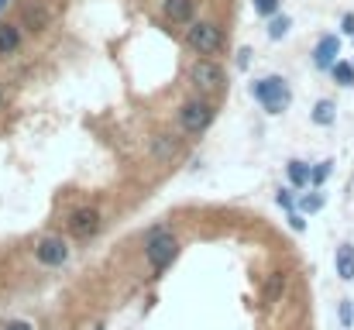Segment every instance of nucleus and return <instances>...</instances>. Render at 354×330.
Returning <instances> with one entry per match:
<instances>
[{"mask_svg": "<svg viewBox=\"0 0 354 330\" xmlns=\"http://www.w3.org/2000/svg\"><path fill=\"white\" fill-rule=\"evenodd\" d=\"M341 38L337 35H324L320 42H317V48H313V66L317 69H334L341 59Z\"/></svg>", "mask_w": 354, "mask_h": 330, "instance_id": "nucleus-8", "label": "nucleus"}, {"mask_svg": "<svg viewBox=\"0 0 354 330\" xmlns=\"http://www.w3.org/2000/svg\"><path fill=\"white\" fill-rule=\"evenodd\" d=\"M21 48V28L17 24H0V55H14Z\"/></svg>", "mask_w": 354, "mask_h": 330, "instance_id": "nucleus-13", "label": "nucleus"}, {"mask_svg": "<svg viewBox=\"0 0 354 330\" xmlns=\"http://www.w3.org/2000/svg\"><path fill=\"white\" fill-rule=\"evenodd\" d=\"M286 172H289V183H292L296 190H303V186L313 183V169H310L306 162H299V158H292V162L286 165Z\"/></svg>", "mask_w": 354, "mask_h": 330, "instance_id": "nucleus-12", "label": "nucleus"}, {"mask_svg": "<svg viewBox=\"0 0 354 330\" xmlns=\"http://www.w3.org/2000/svg\"><path fill=\"white\" fill-rule=\"evenodd\" d=\"M52 17H55V14H52L45 3H38V0L24 7V24H28L31 31H45V28L52 24Z\"/></svg>", "mask_w": 354, "mask_h": 330, "instance_id": "nucleus-10", "label": "nucleus"}, {"mask_svg": "<svg viewBox=\"0 0 354 330\" xmlns=\"http://www.w3.org/2000/svg\"><path fill=\"white\" fill-rule=\"evenodd\" d=\"M320 207H324V196H320V193H303V196H299V210H303V214H317Z\"/></svg>", "mask_w": 354, "mask_h": 330, "instance_id": "nucleus-19", "label": "nucleus"}, {"mask_svg": "<svg viewBox=\"0 0 354 330\" xmlns=\"http://www.w3.org/2000/svg\"><path fill=\"white\" fill-rule=\"evenodd\" d=\"M341 31H344V35H354V14H344V17H341Z\"/></svg>", "mask_w": 354, "mask_h": 330, "instance_id": "nucleus-26", "label": "nucleus"}, {"mask_svg": "<svg viewBox=\"0 0 354 330\" xmlns=\"http://www.w3.org/2000/svg\"><path fill=\"white\" fill-rule=\"evenodd\" d=\"M330 73H334V80H337L341 86H354V66L351 62H337Z\"/></svg>", "mask_w": 354, "mask_h": 330, "instance_id": "nucleus-18", "label": "nucleus"}, {"mask_svg": "<svg viewBox=\"0 0 354 330\" xmlns=\"http://www.w3.org/2000/svg\"><path fill=\"white\" fill-rule=\"evenodd\" d=\"M210 124H214V104H207V100L183 104V110H179V127L186 134H203Z\"/></svg>", "mask_w": 354, "mask_h": 330, "instance_id": "nucleus-4", "label": "nucleus"}, {"mask_svg": "<svg viewBox=\"0 0 354 330\" xmlns=\"http://www.w3.org/2000/svg\"><path fill=\"white\" fill-rule=\"evenodd\" d=\"M341 324H344V327H351V324H354V306H351V300H344V303H341Z\"/></svg>", "mask_w": 354, "mask_h": 330, "instance_id": "nucleus-23", "label": "nucleus"}, {"mask_svg": "<svg viewBox=\"0 0 354 330\" xmlns=\"http://www.w3.org/2000/svg\"><path fill=\"white\" fill-rule=\"evenodd\" d=\"M186 45H189L196 55L210 59V55H217V52L224 48V31H221V24H214V21H193V24L186 28Z\"/></svg>", "mask_w": 354, "mask_h": 330, "instance_id": "nucleus-2", "label": "nucleus"}, {"mask_svg": "<svg viewBox=\"0 0 354 330\" xmlns=\"http://www.w3.org/2000/svg\"><path fill=\"white\" fill-rule=\"evenodd\" d=\"M7 107V90H3V86H0V110Z\"/></svg>", "mask_w": 354, "mask_h": 330, "instance_id": "nucleus-28", "label": "nucleus"}, {"mask_svg": "<svg viewBox=\"0 0 354 330\" xmlns=\"http://www.w3.org/2000/svg\"><path fill=\"white\" fill-rule=\"evenodd\" d=\"M275 203H279L282 210H292V207H296V196H292V190H279V193H275Z\"/></svg>", "mask_w": 354, "mask_h": 330, "instance_id": "nucleus-22", "label": "nucleus"}, {"mask_svg": "<svg viewBox=\"0 0 354 330\" xmlns=\"http://www.w3.org/2000/svg\"><path fill=\"white\" fill-rule=\"evenodd\" d=\"M35 258L45 265V268H59L69 262V241H62L59 234H45L38 244H35Z\"/></svg>", "mask_w": 354, "mask_h": 330, "instance_id": "nucleus-6", "label": "nucleus"}, {"mask_svg": "<svg viewBox=\"0 0 354 330\" xmlns=\"http://www.w3.org/2000/svg\"><path fill=\"white\" fill-rule=\"evenodd\" d=\"M176 152H179V145H176L169 134H158V138H155V158H158V162H172Z\"/></svg>", "mask_w": 354, "mask_h": 330, "instance_id": "nucleus-14", "label": "nucleus"}, {"mask_svg": "<svg viewBox=\"0 0 354 330\" xmlns=\"http://www.w3.org/2000/svg\"><path fill=\"white\" fill-rule=\"evenodd\" d=\"M248 55H251V52H248V48H241V52H237V66H241V69H244V66H248Z\"/></svg>", "mask_w": 354, "mask_h": 330, "instance_id": "nucleus-27", "label": "nucleus"}, {"mask_svg": "<svg viewBox=\"0 0 354 330\" xmlns=\"http://www.w3.org/2000/svg\"><path fill=\"white\" fill-rule=\"evenodd\" d=\"M100 210H93V207H83V210H76L73 217H69V234L73 237H80V241H86V237H93L97 230H100Z\"/></svg>", "mask_w": 354, "mask_h": 330, "instance_id": "nucleus-7", "label": "nucleus"}, {"mask_svg": "<svg viewBox=\"0 0 354 330\" xmlns=\"http://www.w3.org/2000/svg\"><path fill=\"white\" fill-rule=\"evenodd\" d=\"M179 255V237L172 230H151L145 237V262L151 265L155 275H162Z\"/></svg>", "mask_w": 354, "mask_h": 330, "instance_id": "nucleus-1", "label": "nucleus"}, {"mask_svg": "<svg viewBox=\"0 0 354 330\" xmlns=\"http://www.w3.org/2000/svg\"><path fill=\"white\" fill-rule=\"evenodd\" d=\"M0 330H35L28 320H7V324H0Z\"/></svg>", "mask_w": 354, "mask_h": 330, "instance_id": "nucleus-25", "label": "nucleus"}, {"mask_svg": "<svg viewBox=\"0 0 354 330\" xmlns=\"http://www.w3.org/2000/svg\"><path fill=\"white\" fill-rule=\"evenodd\" d=\"M330 165H334L330 158H327V162H320V165L313 169V183H310V186H324V183H327V176H330Z\"/></svg>", "mask_w": 354, "mask_h": 330, "instance_id": "nucleus-21", "label": "nucleus"}, {"mask_svg": "<svg viewBox=\"0 0 354 330\" xmlns=\"http://www.w3.org/2000/svg\"><path fill=\"white\" fill-rule=\"evenodd\" d=\"M282 289H286V275H282V272H275V275L268 279V289H265V303H275Z\"/></svg>", "mask_w": 354, "mask_h": 330, "instance_id": "nucleus-17", "label": "nucleus"}, {"mask_svg": "<svg viewBox=\"0 0 354 330\" xmlns=\"http://www.w3.org/2000/svg\"><path fill=\"white\" fill-rule=\"evenodd\" d=\"M289 227H292V230H306V220H303V214L289 210Z\"/></svg>", "mask_w": 354, "mask_h": 330, "instance_id": "nucleus-24", "label": "nucleus"}, {"mask_svg": "<svg viewBox=\"0 0 354 330\" xmlns=\"http://www.w3.org/2000/svg\"><path fill=\"white\" fill-rule=\"evenodd\" d=\"M334 117H337L334 100H320V104L313 107V124H320V127H330V124H334Z\"/></svg>", "mask_w": 354, "mask_h": 330, "instance_id": "nucleus-15", "label": "nucleus"}, {"mask_svg": "<svg viewBox=\"0 0 354 330\" xmlns=\"http://www.w3.org/2000/svg\"><path fill=\"white\" fill-rule=\"evenodd\" d=\"M251 3H254V14L261 17H275L282 10V0H251Z\"/></svg>", "mask_w": 354, "mask_h": 330, "instance_id": "nucleus-20", "label": "nucleus"}, {"mask_svg": "<svg viewBox=\"0 0 354 330\" xmlns=\"http://www.w3.org/2000/svg\"><path fill=\"white\" fill-rule=\"evenodd\" d=\"M7 7H10V0H0V14H3V10H7Z\"/></svg>", "mask_w": 354, "mask_h": 330, "instance_id": "nucleus-29", "label": "nucleus"}, {"mask_svg": "<svg viewBox=\"0 0 354 330\" xmlns=\"http://www.w3.org/2000/svg\"><path fill=\"white\" fill-rule=\"evenodd\" d=\"M334 265H337V275H341L344 282H351L354 279V244H341V248H337Z\"/></svg>", "mask_w": 354, "mask_h": 330, "instance_id": "nucleus-11", "label": "nucleus"}, {"mask_svg": "<svg viewBox=\"0 0 354 330\" xmlns=\"http://www.w3.org/2000/svg\"><path fill=\"white\" fill-rule=\"evenodd\" d=\"M251 97L268 113H282V110L292 104V93H289V86H286L282 76H265V80L251 83Z\"/></svg>", "mask_w": 354, "mask_h": 330, "instance_id": "nucleus-3", "label": "nucleus"}, {"mask_svg": "<svg viewBox=\"0 0 354 330\" xmlns=\"http://www.w3.org/2000/svg\"><path fill=\"white\" fill-rule=\"evenodd\" d=\"M193 10H196V0H162V14L172 24H193Z\"/></svg>", "mask_w": 354, "mask_h": 330, "instance_id": "nucleus-9", "label": "nucleus"}, {"mask_svg": "<svg viewBox=\"0 0 354 330\" xmlns=\"http://www.w3.org/2000/svg\"><path fill=\"white\" fill-rule=\"evenodd\" d=\"M289 28H292V21H289L286 14H275V17H268V38H272V42L286 38V35H289Z\"/></svg>", "mask_w": 354, "mask_h": 330, "instance_id": "nucleus-16", "label": "nucleus"}, {"mask_svg": "<svg viewBox=\"0 0 354 330\" xmlns=\"http://www.w3.org/2000/svg\"><path fill=\"white\" fill-rule=\"evenodd\" d=\"M189 83L203 93H217L224 86V69L214 62V59H196L189 66Z\"/></svg>", "mask_w": 354, "mask_h": 330, "instance_id": "nucleus-5", "label": "nucleus"}]
</instances>
